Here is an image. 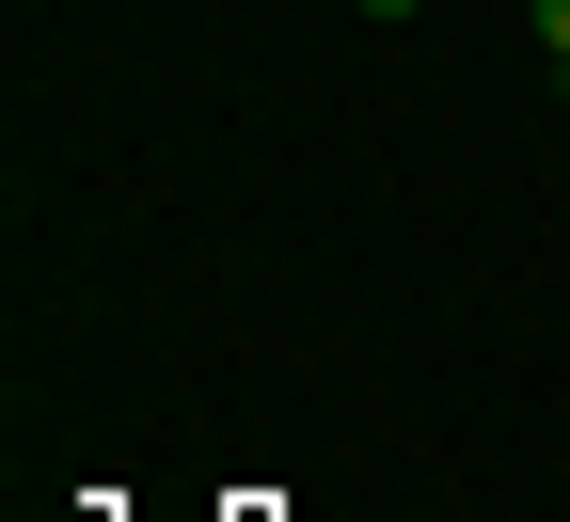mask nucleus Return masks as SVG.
Returning <instances> with one entry per match:
<instances>
[{
    "label": "nucleus",
    "mask_w": 570,
    "mask_h": 522,
    "mask_svg": "<svg viewBox=\"0 0 570 522\" xmlns=\"http://www.w3.org/2000/svg\"><path fill=\"white\" fill-rule=\"evenodd\" d=\"M539 48H554V63H570V0H539Z\"/></svg>",
    "instance_id": "nucleus-1"
},
{
    "label": "nucleus",
    "mask_w": 570,
    "mask_h": 522,
    "mask_svg": "<svg viewBox=\"0 0 570 522\" xmlns=\"http://www.w3.org/2000/svg\"><path fill=\"white\" fill-rule=\"evenodd\" d=\"M365 17H412V0H365Z\"/></svg>",
    "instance_id": "nucleus-2"
}]
</instances>
